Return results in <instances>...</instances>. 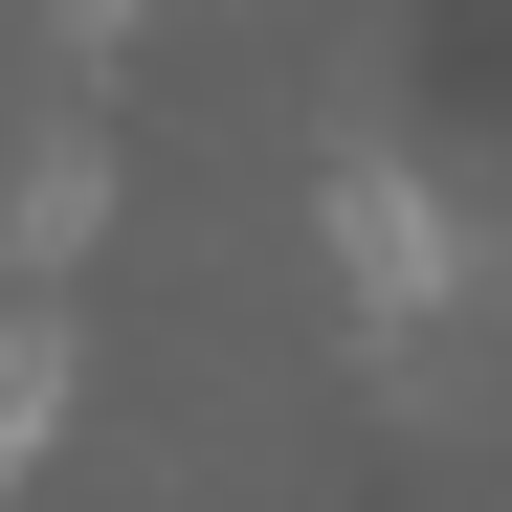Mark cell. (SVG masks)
<instances>
[{
	"instance_id": "3",
	"label": "cell",
	"mask_w": 512,
	"mask_h": 512,
	"mask_svg": "<svg viewBox=\"0 0 512 512\" xmlns=\"http://www.w3.org/2000/svg\"><path fill=\"white\" fill-rule=\"evenodd\" d=\"M67 45H90V67H112V45H134V0H67Z\"/></svg>"
},
{
	"instance_id": "2",
	"label": "cell",
	"mask_w": 512,
	"mask_h": 512,
	"mask_svg": "<svg viewBox=\"0 0 512 512\" xmlns=\"http://www.w3.org/2000/svg\"><path fill=\"white\" fill-rule=\"evenodd\" d=\"M67 379H90V334H67V290H23V312H0V512L45 490V446H67Z\"/></svg>"
},
{
	"instance_id": "1",
	"label": "cell",
	"mask_w": 512,
	"mask_h": 512,
	"mask_svg": "<svg viewBox=\"0 0 512 512\" xmlns=\"http://www.w3.org/2000/svg\"><path fill=\"white\" fill-rule=\"evenodd\" d=\"M334 245H357V334H423V312L468 290V223L423 201L401 156H357V179H334Z\"/></svg>"
}]
</instances>
